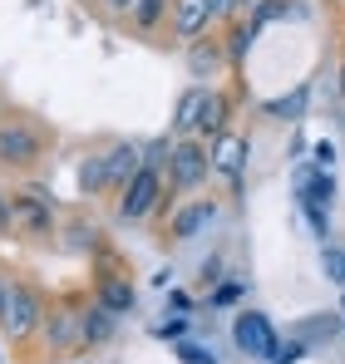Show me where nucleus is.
Wrapping results in <instances>:
<instances>
[{
	"mask_svg": "<svg viewBox=\"0 0 345 364\" xmlns=\"http://www.w3.org/2000/svg\"><path fill=\"white\" fill-rule=\"evenodd\" d=\"M45 158V133L30 119H5L0 123V168L10 173H30Z\"/></svg>",
	"mask_w": 345,
	"mask_h": 364,
	"instance_id": "nucleus-1",
	"label": "nucleus"
},
{
	"mask_svg": "<svg viewBox=\"0 0 345 364\" xmlns=\"http://www.w3.org/2000/svg\"><path fill=\"white\" fill-rule=\"evenodd\" d=\"M163 192H168V178H163L153 163H143L133 178L118 187V217H123V222H143V217H153V207L163 202Z\"/></svg>",
	"mask_w": 345,
	"mask_h": 364,
	"instance_id": "nucleus-2",
	"label": "nucleus"
},
{
	"mask_svg": "<svg viewBox=\"0 0 345 364\" xmlns=\"http://www.w3.org/2000/svg\"><path fill=\"white\" fill-rule=\"evenodd\" d=\"M40 320H45V305H40V296H35L25 281H15V286L5 291V305H0V330H5V340L25 345V340L40 330Z\"/></svg>",
	"mask_w": 345,
	"mask_h": 364,
	"instance_id": "nucleus-3",
	"label": "nucleus"
},
{
	"mask_svg": "<svg viewBox=\"0 0 345 364\" xmlns=\"http://www.w3.org/2000/svg\"><path fill=\"white\" fill-rule=\"evenodd\" d=\"M212 173V153L197 143V138H177L168 153V173L163 178L172 182V192H192V187H202Z\"/></svg>",
	"mask_w": 345,
	"mask_h": 364,
	"instance_id": "nucleus-4",
	"label": "nucleus"
},
{
	"mask_svg": "<svg viewBox=\"0 0 345 364\" xmlns=\"http://www.w3.org/2000/svg\"><path fill=\"white\" fill-rule=\"evenodd\" d=\"M232 340H237L242 355H257V360H272V350H277V330L262 310H242L237 325H232Z\"/></svg>",
	"mask_w": 345,
	"mask_h": 364,
	"instance_id": "nucleus-5",
	"label": "nucleus"
},
{
	"mask_svg": "<svg viewBox=\"0 0 345 364\" xmlns=\"http://www.w3.org/2000/svg\"><path fill=\"white\" fill-rule=\"evenodd\" d=\"M168 20H172V35L177 40H197L212 25V0H172Z\"/></svg>",
	"mask_w": 345,
	"mask_h": 364,
	"instance_id": "nucleus-6",
	"label": "nucleus"
},
{
	"mask_svg": "<svg viewBox=\"0 0 345 364\" xmlns=\"http://www.w3.org/2000/svg\"><path fill=\"white\" fill-rule=\"evenodd\" d=\"M227 64V45L212 35V40H187V69H192V79H212L217 69Z\"/></svg>",
	"mask_w": 345,
	"mask_h": 364,
	"instance_id": "nucleus-7",
	"label": "nucleus"
},
{
	"mask_svg": "<svg viewBox=\"0 0 345 364\" xmlns=\"http://www.w3.org/2000/svg\"><path fill=\"white\" fill-rule=\"evenodd\" d=\"M40 330H45V340H50L55 350H74V345H84V340H79V310H69V305L45 310Z\"/></svg>",
	"mask_w": 345,
	"mask_h": 364,
	"instance_id": "nucleus-8",
	"label": "nucleus"
},
{
	"mask_svg": "<svg viewBox=\"0 0 345 364\" xmlns=\"http://www.w3.org/2000/svg\"><path fill=\"white\" fill-rule=\"evenodd\" d=\"M227 119H232V99L222 89H207V99L197 109V133L192 138H222L227 133Z\"/></svg>",
	"mask_w": 345,
	"mask_h": 364,
	"instance_id": "nucleus-9",
	"label": "nucleus"
},
{
	"mask_svg": "<svg viewBox=\"0 0 345 364\" xmlns=\"http://www.w3.org/2000/svg\"><path fill=\"white\" fill-rule=\"evenodd\" d=\"M242 163H247V138H242V133H222V138H212V173L242 182Z\"/></svg>",
	"mask_w": 345,
	"mask_h": 364,
	"instance_id": "nucleus-10",
	"label": "nucleus"
},
{
	"mask_svg": "<svg viewBox=\"0 0 345 364\" xmlns=\"http://www.w3.org/2000/svg\"><path fill=\"white\" fill-rule=\"evenodd\" d=\"M212 217H217V202H192V207H182V212L172 217L168 237H172V242H192V237H197Z\"/></svg>",
	"mask_w": 345,
	"mask_h": 364,
	"instance_id": "nucleus-11",
	"label": "nucleus"
},
{
	"mask_svg": "<svg viewBox=\"0 0 345 364\" xmlns=\"http://www.w3.org/2000/svg\"><path fill=\"white\" fill-rule=\"evenodd\" d=\"M109 335H114V310H104L99 301L84 305V310H79V340H84V345H104Z\"/></svg>",
	"mask_w": 345,
	"mask_h": 364,
	"instance_id": "nucleus-12",
	"label": "nucleus"
},
{
	"mask_svg": "<svg viewBox=\"0 0 345 364\" xmlns=\"http://www.w3.org/2000/svg\"><path fill=\"white\" fill-rule=\"evenodd\" d=\"M138 168H143V158H138V148H133V143H118L114 153L104 158V178H109V187H123Z\"/></svg>",
	"mask_w": 345,
	"mask_h": 364,
	"instance_id": "nucleus-13",
	"label": "nucleus"
},
{
	"mask_svg": "<svg viewBox=\"0 0 345 364\" xmlns=\"http://www.w3.org/2000/svg\"><path fill=\"white\" fill-rule=\"evenodd\" d=\"M202 99H207L202 84L177 99V109H172V133H177V138H192V133H197V109H202Z\"/></svg>",
	"mask_w": 345,
	"mask_h": 364,
	"instance_id": "nucleus-14",
	"label": "nucleus"
},
{
	"mask_svg": "<svg viewBox=\"0 0 345 364\" xmlns=\"http://www.w3.org/2000/svg\"><path fill=\"white\" fill-rule=\"evenodd\" d=\"M94 301L104 305V310H114V315H128V310H133V286L118 281V276H104V281L94 286Z\"/></svg>",
	"mask_w": 345,
	"mask_h": 364,
	"instance_id": "nucleus-15",
	"label": "nucleus"
},
{
	"mask_svg": "<svg viewBox=\"0 0 345 364\" xmlns=\"http://www.w3.org/2000/svg\"><path fill=\"white\" fill-rule=\"evenodd\" d=\"M10 222H15V227H30V232H45V227H50V217H45V192H35V197H15Z\"/></svg>",
	"mask_w": 345,
	"mask_h": 364,
	"instance_id": "nucleus-16",
	"label": "nucleus"
},
{
	"mask_svg": "<svg viewBox=\"0 0 345 364\" xmlns=\"http://www.w3.org/2000/svg\"><path fill=\"white\" fill-rule=\"evenodd\" d=\"M168 5H172V0H133V10H128L133 30H158L163 15H168Z\"/></svg>",
	"mask_w": 345,
	"mask_h": 364,
	"instance_id": "nucleus-17",
	"label": "nucleus"
},
{
	"mask_svg": "<svg viewBox=\"0 0 345 364\" xmlns=\"http://www.w3.org/2000/svg\"><path fill=\"white\" fill-rule=\"evenodd\" d=\"M252 40H257V20H237L232 35L222 40V45H227V60L242 64V60H247V50H252Z\"/></svg>",
	"mask_w": 345,
	"mask_h": 364,
	"instance_id": "nucleus-18",
	"label": "nucleus"
},
{
	"mask_svg": "<svg viewBox=\"0 0 345 364\" xmlns=\"http://www.w3.org/2000/svg\"><path fill=\"white\" fill-rule=\"evenodd\" d=\"M109 178H104V158H89L84 168H79V192H104Z\"/></svg>",
	"mask_w": 345,
	"mask_h": 364,
	"instance_id": "nucleus-19",
	"label": "nucleus"
},
{
	"mask_svg": "<svg viewBox=\"0 0 345 364\" xmlns=\"http://www.w3.org/2000/svg\"><path fill=\"white\" fill-rule=\"evenodd\" d=\"M301 355H306V345H301V340H291L287 350H282V345L272 350V364H296V360H301Z\"/></svg>",
	"mask_w": 345,
	"mask_h": 364,
	"instance_id": "nucleus-20",
	"label": "nucleus"
},
{
	"mask_svg": "<svg viewBox=\"0 0 345 364\" xmlns=\"http://www.w3.org/2000/svg\"><path fill=\"white\" fill-rule=\"evenodd\" d=\"M301 104H306V89H301L296 99H277V104H267V114H282V119H287V114H301Z\"/></svg>",
	"mask_w": 345,
	"mask_h": 364,
	"instance_id": "nucleus-21",
	"label": "nucleus"
},
{
	"mask_svg": "<svg viewBox=\"0 0 345 364\" xmlns=\"http://www.w3.org/2000/svg\"><path fill=\"white\" fill-rule=\"evenodd\" d=\"M326 271H331V281H341V286H345V256H341V251H326Z\"/></svg>",
	"mask_w": 345,
	"mask_h": 364,
	"instance_id": "nucleus-22",
	"label": "nucleus"
},
{
	"mask_svg": "<svg viewBox=\"0 0 345 364\" xmlns=\"http://www.w3.org/2000/svg\"><path fill=\"white\" fill-rule=\"evenodd\" d=\"M237 10H242V0H212V20L217 15H237Z\"/></svg>",
	"mask_w": 345,
	"mask_h": 364,
	"instance_id": "nucleus-23",
	"label": "nucleus"
},
{
	"mask_svg": "<svg viewBox=\"0 0 345 364\" xmlns=\"http://www.w3.org/2000/svg\"><path fill=\"white\" fill-rule=\"evenodd\" d=\"M99 5H104L109 15H128V10H133V0H99Z\"/></svg>",
	"mask_w": 345,
	"mask_h": 364,
	"instance_id": "nucleus-24",
	"label": "nucleus"
},
{
	"mask_svg": "<svg viewBox=\"0 0 345 364\" xmlns=\"http://www.w3.org/2000/svg\"><path fill=\"white\" fill-rule=\"evenodd\" d=\"M182 360H187V364H207V355H202L197 345H182Z\"/></svg>",
	"mask_w": 345,
	"mask_h": 364,
	"instance_id": "nucleus-25",
	"label": "nucleus"
},
{
	"mask_svg": "<svg viewBox=\"0 0 345 364\" xmlns=\"http://www.w3.org/2000/svg\"><path fill=\"white\" fill-rule=\"evenodd\" d=\"M10 227V197H0V232Z\"/></svg>",
	"mask_w": 345,
	"mask_h": 364,
	"instance_id": "nucleus-26",
	"label": "nucleus"
},
{
	"mask_svg": "<svg viewBox=\"0 0 345 364\" xmlns=\"http://www.w3.org/2000/svg\"><path fill=\"white\" fill-rule=\"evenodd\" d=\"M5 291H10V281H5V276H0V305H5Z\"/></svg>",
	"mask_w": 345,
	"mask_h": 364,
	"instance_id": "nucleus-27",
	"label": "nucleus"
},
{
	"mask_svg": "<svg viewBox=\"0 0 345 364\" xmlns=\"http://www.w3.org/2000/svg\"><path fill=\"white\" fill-rule=\"evenodd\" d=\"M341 84H345V64H341Z\"/></svg>",
	"mask_w": 345,
	"mask_h": 364,
	"instance_id": "nucleus-28",
	"label": "nucleus"
}]
</instances>
